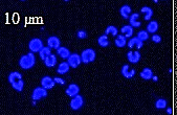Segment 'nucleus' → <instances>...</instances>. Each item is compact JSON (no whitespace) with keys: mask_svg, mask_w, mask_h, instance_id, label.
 <instances>
[{"mask_svg":"<svg viewBox=\"0 0 177 115\" xmlns=\"http://www.w3.org/2000/svg\"><path fill=\"white\" fill-rule=\"evenodd\" d=\"M140 78L146 79V81H149V79H151L153 76H154V74H153V71L151 68H149V67H146V68H144L143 70H141L140 72Z\"/></svg>","mask_w":177,"mask_h":115,"instance_id":"14","label":"nucleus"},{"mask_svg":"<svg viewBox=\"0 0 177 115\" xmlns=\"http://www.w3.org/2000/svg\"><path fill=\"white\" fill-rule=\"evenodd\" d=\"M51 55H52V49L49 48L48 46L43 47V48L41 49L40 52H39V55H40V58H41V60H42V61H45Z\"/></svg>","mask_w":177,"mask_h":115,"instance_id":"20","label":"nucleus"},{"mask_svg":"<svg viewBox=\"0 0 177 115\" xmlns=\"http://www.w3.org/2000/svg\"><path fill=\"white\" fill-rule=\"evenodd\" d=\"M46 96H47V89H45L44 87H37L33 91L32 99L33 101H40V99H42Z\"/></svg>","mask_w":177,"mask_h":115,"instance_id":"5","label":"nucleus"},{"mask_svg":"<svg viewBox=\"0 0 177 115\" xmlns=\"http://www.w3.org/2000/svg\"><path fill=\"white\" fill-rule=\"evenodd\" d=\"M81 62H82L81 55H79L78 54H71L70 57L68 58V62H67V63H68L69 66L72 67V68H76V67L80 66Z\"/></svg>","mask_w":177,"mask_h":115,"instance_id":"7","label":"nucleus"},{"mask_svg":"<svg viewBox=\"0 0 177 115\" xmlns=\"http://www.w3.org/2000/svg\"><path fill=\"white\" fill-rule=\"evenodd\" d=\"M43 42L41 41L39 38H35L32 39L28 43V48L31 52H40L41 49L43 48Z\"/></svg>","mask_w":177,"mask_h":115,"instance_id":"4","label":"nucleus"},{"mask_svg":"<svg viewBox=\"0 0 177 115\" xmlns=\"http://www.w3.org/2000/svg\"><path fill=\"white\" fill-rule=\"evenodd\" d=\"M114 43L117 47H125L127 44V38L124 35H119V36H116Z\"/></svg>","mask_w":177,"mask_h":115,"instance_id":"22","label":"nucleus"},{"mask_svg":"<svg viewBox=\"0 0 177 115\" xmlns=\"http://www.w3.org/2000/svg\"><path fill=\"white\" fill-rule=\"evenodd\" d=\"M143 46H144V42H143V41H140L137 37L131 38L130 41H128V47H129V48H131V49L134 48V47L136 49H140Z\"/></svg>","mask_w":177,"mask_h":115,"instance_id":"11","label":"nucleus"},{"mask_svg":"<svg viewBox=\"0 0 177 115\" xmlns=\"http://www.w3.org/2000/svg\"><path fill=\"white\" fill-rule=\"evenodd\" d=\"M47 45L51 49H58L61 45V41L58 37L52 36L47 39Z\"/></svg>","mask_w":177,"mask_h":115,"instance_id":"10","label":"nucleus"},{"mask_svg":"<svg viewBox=\"0 0 177 115\" xmlns=\"http://www.w3.org/2000/svg\"><path fill=\"white\" fill-rule=\"evenodd\" d=\"M44 64H45L46 67H54L55 65L57 64V57L52 54L45 61H44Z\"/></svg>","mask_w":177,"mask_h":115,"instance_id":"23","label":"nucleus"},{"mask_svg":"<svg viewBox=\"0 0 177 115\" xmlns=\"http://www.w3.org/2000/svg\"><path fill=\"white\" fill-rule=\"evenodd\" d=\"M120 14L124 19H129L131 15V7L129 5H123L120 8Z\"/></svg>","mask_w":177,"mask_h":115,"instance_id":"15","label":"nucleus"},{"mask_svg":"<svg viewBox=\"0 0 177 115\" xmlns=\"http://www.w3.org/2000/svg\"><path fill=\"white\" fill-rule=\"evenodd\" d=\"M35 64H36V57H35L34 52H28V54L22 55L19 60V66L25 70L33 68Z\"/></svg>","mask_w":177,"mask_h":115,"instance_id":"2","label":"nucleus"},{"mask_svg":"<svg viewBox=\"0 0 177 115\" xmlns=\"http://www.w3.org/2000/svg\"><path fill=\"white\" fill-rule=\"evenodd\" d=\"M138 18H140V15L138 14H132L129 18V22H130V25L132 27H140L141 25L140 21H138Z\"/></svg>","mask_w":177,"mask_h":115,"instance_id":"16","label":"nucleus"},{"mask_svg":"<svg viewBox=\"0 0 177 115\" xmlns=\"http://www.w3.org/2000/svg\"><path fill=\"white\" fill-rule=\"evenodd\" d=\"M120 32L125 36L126 38H130L133 35V27L131 25H125L120 28Z\"/></svg>","mask_w":177,"mask_h":115,"instance_id":"19","label":"nucleus"},{"mask_svg":"<svg viewBox=\"0 0 177 115\" xmlns=\"http://www.w3.org/2000/svg\"><path fill=\"white\" fill-rule=\"evenodd\" d=\"M76 37H78L79 39H86L87 32L83 31V29H80V31H78V32H76Z\"/></svg>","mask_w":177,"mask_h":115,"instance_id":"29","label":"nucleus"},{"mask_svg":"<svg viewBox=\"0 0 177 115\" xmlns=\"http://www.w3.org/2000/svg\"><path fill=\"white\" fill-rule=\"evenodd\" d=\"M84 105V98L82 95H76L72 97V99L70 101V108L72 109V110H79V109H81L83 107Z\"/></svg>","mask_w":177,"mask_h":115,"instance_id":"6","label":"nucleus"},{"mask_svg":"<svg viewBox=\"0 0 177 115\" xmlns=\"http://www.w3.org/2000/svg\"><path fill=\"white\" fill-rule=\"evenodd\" d=\"M152 79H153V81H154V82H156V81H157V76H153V78H152Z\"/></svg>","mask_w":177,"mask_h":115,"instance_id":"32","label":"nucleus"},{"mask_svg":"<svg viewBox=\"0 0 177 115\" xmlns=\"http://www.w3.org/2000/svg\"><path fill=\"white\" fill-rule=\"evenodd\" d=\"M55 82L57 84H60V85H65V79H60V78H54Z\"/></svg>","mask_w":177,"mask_h":115,"instance_id":"31","label":"nucleus"},{"mask_svg":"<svg viewBox=\"0 0 177 115\" xmlns=\"http://www.w3.org/2000/svg\"><path fill=\"white\" fill-rule=\"evenodd\" d=\"M138 39H140V41H147L149 39V32L147 31H140L137 32V36H136Z\"/></svg>","mask_w":177,"mask_h":115,"instance_id":"28","label":"nucleus"},{"mask_svg":"<svg viewBox=\"0 0 177 115\" xmlns=\"http://www.w3.org/2000/svg\"><path fill=\"white\" fill-rule=\"evenodd\" d=\"M141 13L144 14V19L146 20V21H149V20L151 19L152 16H153L152 8H150L148 7H144L143 8H141Z\"/></svg>","mask_w":177,"mask_h":115,"instance_id":"21","label":"nucleus"},{"mask_svg":"<svg viewBox=\"0 0 177 115\" xmlns=\"http://www.w3.org/2000/svg\"><path fill=\"white\" fill-rule=\"evenodd\" d=\"M8 82H10L11 86L16 91L21 92L23 90V87H24V81H23V78L20 72H18V71L11 72L10 75H8Z\"/></svg>","mask_w":177,"mask_h":115,"instance_id":"1","label":"nucleus"},{"mask_svg":"<svg viewBox=\"0 0 177 115\" xmlns=\"http://www.w3.org/2000/svg\"><path fill=\"white\" fill-rule=\"evenodd\" d=\"M69 68H70L69 64L66 63V62H63V63H61L58 66L57 72L59 73V74H66V73L69 71Z\"/></svg>","mask_w":177,"mask_h":115,"instance_id":"18","label":"nucleus"},{"mask_svg":"<svg viewBox=\"0 0 177 115\" xmlns=\"http://www.w3.org/2000/svg\"><path fill=\"white\" fill-rule=\"evenodd\" d=\"M41 85H42V87H44L45 89L48 90V89H52V88L55 87L56 82H55L54 79L51 78V76L45 75L41 79Z\"/></svg>","mask_w":177,"mask_h":115,"instance_id":"8","label":"nucleus"},{"mask_svg":"<svg viewBox=\"0 0 177 115\" xmlns=\"http://www.w3.org/2000/svg\"><path fill=\"white\" fill-rule=\"evenodd\" d=\"M96 54L93 49L91 48H87L85 50L82 51L81 54V59H82V62L84 64H88V63H91L96 60Z\"/></svg>","mask_w":177,"mask_h":115,"instance_id":"3","label":"nucleus"},{"mask_svg":"<svg viewBox=\"0 0 177 115\" xmlns=\"http://www.w3.org/2000/svg\"><path fill=\"white\" fill-rule=\"evenodd\" d=\"M117 34H119V29H117L116 26H113V25L108 26V27L106 28V31H105V35H111V36L116 37Z\"/></svg>","mask_w":177,"mask_h":115,"instance_id":"26","label":"nucleus"},{"mask_svg":"<svg viewBox=\"0 0 177 115\" xmlns=\"http://www.w3.org/2000/svg\"><path fill=\"white\" fill-rule=\"evenodd\" d=\"M127 59L132 64H136L140 60V54L138 50H130L127 54Z\"/></svg>","mask_w":177,"mask_h":115,"instance_id":"9","label":"nucleus"},{"mask_svg":"<svg viewBox=\"0 0 177 115\" xmlns=\"http://www.w3.org/2000/svg\"><path fill=\"white\" fill-rule=\"evenodd\" d=\"M66 94L70 97H73L76 95H78L80 92V87L76 84H70L66 89Z\"/></svg>","mask_w":177,"mask_h":115,"instance_id":"12","label":"nucleus"},{"mask_svg":"<svg viewBox=\"0 0 177 115\" xmlns=\"http://www.w3.org/2000/svg\"><path fill=\"white\" fill-rule=\"evenodd\" d=\"M166 107H167V101L165 98H158L155 102V108L158 109V110H163Z\"/></svg>","mask_w":177,"mask_h":115,"instance_id":"27","label":"nucleus"},{"mask_svg":"<svg viewBox=\"0 0 177 115\" xmlns=\"http://www.w3.org/2000/svg\"><path fill=\"white\" fill-rule=\"evenodd\" d=\"M98 44L101 47H108L110 42H109V40H108L107 35H102V36H100L98 39Z\"/></svg>","mask_w":177,"mask_h":115,"instance_id":"25","label":"nucleus"},{"mask_svg":"<svg viewBox=\"0 0 177 115\" xmlns=\"http://www.w3.org/2000/svg\"><path fill=\"white\" fill-rule=\"evenodd\" d=\"M167 112H168V113H170V114H171V113H172V109H170V108H169V109H168V110H167Z\"/></svg>","mask_w":177,"mask_h":115,"instance_id":"33","label":"nucleus"},{"mask_svg":"<svg viewBox=\"0 0 177 115\" xmlns=\"http://www.w3.org/2000/svg\"><path fill=\"white\" fill-rule=\"evenodd\" d=\"M57 52L62 59H64V60H65V59H68L70 57V55H71L68 48H66V47H61V46L57 49Z\"/></svg>","mask_w":177,"mask_h":115,"instance_id":"17","label":"nucleus"},{"mask_svg":"<svg viewBox=\"0 0 177 115\" xmlns=\"http://www.w3.org/2000/svg\"><path fill=\"white\" fill-rule=\"evenodd\" d=\"M152 41L154 43H160L161 42V37L159 36V35H156V34H154L152 36Z\"/></svg>","mask_w":177,"mask_h":115,"instance_id":"30","label":"nucleus"},{"mask_svg":"<svg viewBox=\"0 0 177 115\" xmlns=\"http://www.w3.org/2000/svg\"><path fill=\"white\" fill-rule=\"evenodd\" d=\"M120 72H122V74L124 78L126 79H132L133 76L135 75V70L132 69V70H129V65H124V66L122 67V70H120Z\"/></svg>","mask_w":177,"mask_h":115,"instance_id":"13","label":"nucleus"},{"mask_svg":"<svg viewBox=\"0 0 177 115\" xmlns=\"http://www.w3.org/2000/svg\"><path fill=\"white\" fill-rule=\"evenodd\" d=\"M157 31H158V23H157V21L149 22V24L147 25V31L150 32V34L154 35Z\"/></svg>","mask_w":177,"mask_h":115,"instance_id":"24","label":"nucleus"}]
</instances>
